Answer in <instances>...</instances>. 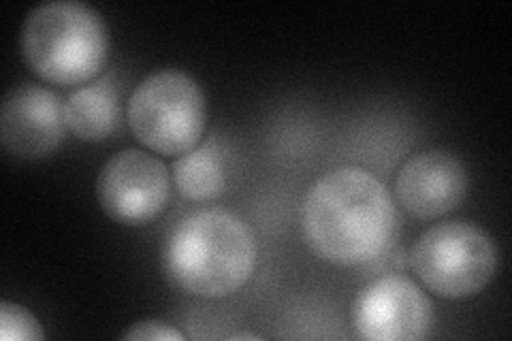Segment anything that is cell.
I'll return each instance as SVG.
<instances>
[{"label":"cell","instance_id":"obj_5","mask_svg":"<svg viewBox=\"0 0 512 341\" xmlns=\"http://www.w3.org/2000/svg\"><path fill=\"white\" fill-rule=\"evenodd\" d=\"M412 269L442 299H466L483 290L498 271V248L472 222L431 226L412 248Z\"/></svg>","mask_w":512,"mask_h":341},{"label":"cell","instance_id":"obj_13","mask_svg":"<svg viewBox=\"0 0 512 341\" xmlns=\"http://www.w3.org/2000/svg\"><path fill=\"white\" fill-rule=\"evenodd\" d=\"M128 341H182L184 335L163 320H143L124 333Z\"/></svg>","mask_w":512,"mask_h":341},{"label":"cell","instance_id":"obj_3","mask_svg":"<svg viewBox=\"0 0 512 341\" xmlns=\"http://www.w3.org/2000/svg\"><path fill=\"white\" fill-rule=\"evenodd\" d=\"M20 47L26 64L41 79L79 86L103 71L109 37L99 11L75 0H54L28 13Z\"/></svg>","mask_w":512,"mask_h":341},{"label":"cell","instance_id":"obj_7","mask_svg":"<svg viewBox=\"0 0 512 341\" xmlns=\"http://www.w3.org/2000/svg\"><path fill=\"white\" fill-rule=\"evenodd\" d=\"M434 310L423 288L406 275H384L352 303V329L370 341H416L429 333Z\"/></svg>","mask_w":512,"mask_h":341},{"label":"cell","instance_id":"obj_2","mask_svg":"<svg viewBox=\"0 0 512 341\" xmlns=\"http://www.w3.org/2000/svg\"><path fill=\"white\" fill-rule=\"evenodd\" d=\"M256 252L254 233L244 218L222 207L197 209L167 231L160 267L182 292L222 299L252 278Z\"/></svg>","mask_w":512,"mask_h":341},{"label":"cell","instance_id":"obj_4","mask_svg":"<svg viewBox=\"0 0 512 341\" xmlns=\"http://www.w3.org/2000/svg\"><path fill=\"white\" fill-rule=\"evenodd\" d=\"M135 137L156 154L182 156L197 148L207 120V103L197 79L163 69L148 75L126 105Z\"/></svg>","mask_w":512,"mask_h":341},{"label":"cell","instance_id":"obj_8","mask_svg":"<svg viewBox=\"0 0 512 341\" xmlns=\"http://www.w3.org/2000/svg\"><path fill=\"white\" fill-rule=\"evenodd\" d=\"M67 131L64 101L35 84L13 88L0 107V141L22 160H41L58 150Z\"/></svg>","mask_w":512,"mask_h":341},{"label":"cell","instance_id":"obj_1","mask_svg":"<svg viewBox=\"0 0 512 341\" xmlns=\"http://www.w3.org/2000/svg\"><path fill=\"white\" fill-rule=\"evenodd\" d=\"M310 250L338 267H365L387 254L397 233L391 192L370 171L342 167L312 184L301 207Z\"/></svg>","mask_w":512,"mask_h":341},{"label":"cell","instance_id":"obj_14","mask_svg":"<svg viewBox=\"0 0 512 341\" xmlns=\"http://www.w3.org/2000/svg\"><path fill=\"white\" fill-rule=\"evenodd\" d=\"M229 339L231 341H235V339H252V341H256V339H261V335H256V333H237V335H231Z\"/></svg>","mask_w":512,"mask_h":341},{"label":"cell","instance_id":"obj_9","mask_svg":"<svg viewBox=\"0 0 512 341\" xmlns=\"http://www.w3.org/2000/svg\"><path fill=\"white\" fill-rule=\"evenodd\" d=\"M466 167L448 152L429 150L412 156L395 182L399 205L419 220H436L455 211L468 194Z\"/></svg>","mask_w":512,"mask_h":341},{"label":"cell","instance_id":"obj_6","mask_svg":"<svg viewBox=\"0 0 512 341\" xmlns=\"http://www.w3.org/2000/svg\"><path fill=\"white\" fill-rule=\"evenodd\" d=\"M171 194L167 165L143 150L111 156L96 177V199L109 218L122 224H146L163 214Z\"/></svg>","mask_w":512,"mask_h":341},{"label":"cell","instance_id":"obj_11","mask_svg":"<svg viewBox=\"0 0 512 341\" xmlns=\"http://www.w3.org/2000/svg\"><path fill=\"white\" fill-rule=\"evenodd\" d=\"M173 180L175 188L188 201L205 203L214 201L224 192V175L222 158L216 150L214 141H207L201 148L190 150L188 154H182L173 165Z\"/></svg>","mask_w":512,"mask_h":341},{"label":"cell","instance_id":"obj_10","mask_svg":"<svg viewBox=\"0 0 512 341\" xmlns=\"http://www.w3.org/2000/svg\"><path fill=\"white\" fill-rule=\"evenodd\" d=\"M120 116V92L111 77L92 81L64 101V120L79 141L107 139L118 128Z\"/></svg>","mask_w":512,"mask_h":341},{"label":"cell","instance_id":"obj_12","mask_svg":"<svg viewBox=\"0 0 512 341\" xmlns=\"http://www.w3.org/2000/svg\"><path fill=\"white\" fill-rule=\"evenodd\" d=\"M0 337L5 341H41L45 333L35 314L24 305L3 301L0 303Z\"/></svg>","mask_w":512,"mask_h":341}]
</instances>
